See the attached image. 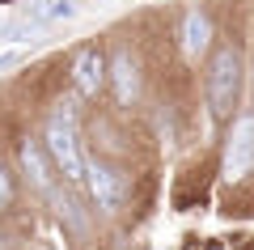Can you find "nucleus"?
Returning <instances> with one entry per match:
<instances>
[{
    "label": "nucleus",
    "mask_w": 254,
    "mask_h": 250,
    "mask_svg": "<svg viewBox=\"0 0 254 250\" xmlns=\"http://www.w3.org/2000/svg\"><path fill=\"white\" fill-rule=\"evenodd\" d=\"M242 102V51L216 47L208 60V106L216 119H233Z\"/></svg>",
    "instance_id": "nucleus-1"
},
{
    "label": "nucleus",
    "mask_w": 254,
    "mask_h": 250,
    "mask_svg": "<svg viewBox=\"0 0 254 250\" xmlns=\"http://www.w3.org/2000/svg\"><path fill=\"white\" fill-rule=\"evenodd\" d=\"M43 153L55 161V170L64 174V182H81L85 178V153H81V140H76V119L72 110H55L51 123L43 132Z\"/></svg>",
    "instance_id": "nucleus-2"
},
{
    "label": "nucleus",
    "mask_w": 254,
    "mask_h": 250,
    "mask_svg": "<svg viewBox=\"0 0 254 250\" xmlns=\"http://www.w3.org/2000/svg\"><path fill=\"white\" fill-rule=\"evenodd\" d=\"M250 170H254V115H237L229 144H225V174L229 178H246Z\"/></svg>",
    "instance_id": "nucleus-3"
},
{
    "label": "nucleus",
    "mask_w": 254,
    "mask_h": 250,
    "mask_svg": "<svg viewBox=\"0 0 254 250\" xmlns=\"http://www.w3.org/2000/svg\"><path fill=\"white\" fill-rule=\"evenodd\" d=\"M85 178H89V195H93V204L102 208V212H115L119 204H123V195H127V182H123V174L119 170H110L106 161H85Z\"/></svg>",
    "instance_id": "nucleus-4"
},
{
    "label": "nucleus",
    "mask_w": 254,
    "mask_h": 250,
    "mask_svg": "<svg viewBox=\"0 0 254 250\" xmlns=\"http://www.w3.org/2000/svg\"><path fill=\"white\" fill-rule=\"evenodd\" d=\"M106 72H110V81H115V98H119V106H131L136 102V93H140V68H136V55L127 51H115V60L106 64Z\"/></svg>",
    "instance_id": "nucleus-5"
},
{
    "label": "nucleus",
    "mask_w": 254,
    "mask_h": 250,
    "mask_svg": "<svg viewBox=\"0 0 254 250\" xmlns=\"http://www.w3.org/2000/svg\"><path fill=\"white\" fill-rule=\"evenodd\" d=\"M72 81H76V89H81L85 98H98L102 85H106V60H102V51H81L76 55Z\"/></svg>",
    "instance_id": "nucleus-6"
},
{
    "label": "nucleus",
    "mask_w": 254,
    "mask_h": 250,
    "mask_svg": "<svg viewBox=\"0 0 254 250\" xmlns=\"http://www.w3.org/2000/svg\"><path fill=\"white\" fill-rule=\"evenodd\" d=\"M21 166H26L30 182H34L43 195H55V178H51V166H47V153L38 140H26L21 144Z\"/></svg>",
    "instance_id": "nucleus-7"
},
{
    "label": "nucleus",
    "mask_w": 254,
    "mask_h": 250,
    "mask_svg": "<svg viewBox=\"0 0 254 250\" xmlns=\"http://www.w3.org/2000/svg\"><path fill=\"white\" fill-rule=\"evenodd\" d=\"M208 43H212V26H208V17H203L199 9H190L187 21H182V51H187L190 60H199V55L208 51Z\"/></svg>",
    "instance_id": "nucleus-8"
},
{
    "label": "nucleus",
    "mask_w": 254,
    "mask_h": 250,
    "mask_svg": "<svg viewBox=\"0 0 254 250\" xmlns=\"http://www.w3.org/2000/svg\"><path fill=\"white\" fill-rule=\"evenodd\" d=\"M72 13H76V4H72V0H38V4H30V9L21 13V26L38 30V26H47V21L72 17Z\"/></svg>",
    "instance_id": "nucleus-9"
},
{
    "label": "nucleus",
    "mask_w": 254,
    "mask_h": 250,
    "mask_svg": "<svg viewBox=\"0 0 254 250\" xmlns=\"http://www.w3.org/2000/svg\"><path fill=\"white\" fill-rule=\"evenodd\" d=\"M13 204V178L4 174V166H0V208H9Z\"/></svg>",
    "instance_id": "nucleus-10"
},
{
    "label": "nucleus",
    "mask_w": 254,
    "mask_h": 250,
    "mask_svg": "<svg viewBox=\"0 0 254 250\" xmlns=\"http://www.w3.org/2000/svg\"><path fill=\"white\" fill-rule=\"evenodd\" d=\"M13 60H17V51H0V68H9Z\"/></svg>",
    "instance_id": "nucleus-11"
}]
</instances>
